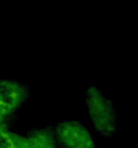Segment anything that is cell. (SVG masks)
Segmentation results:
<instances>
[{"instance_id":"1","label":"cell","mask_w":138,"mask_h":148,"mask_svg":"<svg viewBox=\"0 0 138 148\" xmlns=\"http://www.w3.org/2000/svg\"><path fill=\"white\" fill-rule=\"evenodd\" d=\"M86 103L93 128L103 137L114 134L118 127L117 115L112 101L92 85L86 90Z\"/></svg>"},{"instance_id":"2","label":"cell","mask_w":138,"mask_h":148,"mask_svg":"<svg viewBox=\"0 0 138 148\" xmlns=\"http://www.w3.org/2000/svg\"><path fill=\"white\" fill-rule=\"evenodd\" d=\"M31 93L28 84L14 79H0V119L17 116V111Z\"/></svg>"},{"instance_id":"3","label":"cell","mask_w":138,"mask_h":148,"mask_svg":"<svg viewBox=\"0 0 138 148\" xmlns=\"http://www.w3.org/2000/svg\"><path fill=\"white\" fill-rule=\"evenodd\" d=\"M53 129L57 148L96 147L90 132L78 121H62Z\"/></svg>"},{"instance_id":"4","label":"cell","mask_w":138,"mask_h":148,"mask_svg":"<svg viewBox=\"0 0 138 148\" xmlns=\"http://www.w3.org/2000/svg\"><path fill=\"white\" fill-rule=\"evenodd\" d=\"M25 137L29 148H57L54 129L51 125L32 129L27 132Z\"/></svg>"},{"instance_id":"5","label":"cell","mask_w":138,"mask_h":148,"mask_svg":"<svg viewBox=\"0 0 138 148\" xmlns=\"http://www.w3.org/2000/svg\"><path fill=\"white\" fill-rule=\"evenodd\" d=\"M0 148H29L25 137L10 130H0Z\"/></svg>"},{"instance_id":"6","label":"cell","mask_w":138,"mask_h":148,"mask_svg":"<svg viewBox=\"0 0 138 148\" xmlns=\"http://www.w3.org/2000/svg\"><path fill=\"white\" fill-rule=\"evenodd\" d=\"M17 117H13L7 119H0V130H5V129H10L14 122L17 121Z\"/></svg>"}]
</instances>
